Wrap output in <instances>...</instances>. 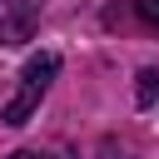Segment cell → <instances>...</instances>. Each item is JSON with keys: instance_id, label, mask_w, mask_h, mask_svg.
Here are the masks:
<instances>
[{"instance_id": "cell-1", "label": "cell", "mask_w": 159, "mask_h": 159, "mask_svg": "<svg viewBox=\"0 0 159 159\" xmlns=\"http://www.w3.org/2000/svg\"><path fill=\"white\" fill-rule=\"evenodd\" d=\"M55 75H60V55H55V50H40V55H35V60L20 70V89L10 94V104H5V114H0V119H5L10 129H20V124H25V119L40 109L45 89L55 84Z\"/></svg>"}, {"instance_id": "cell-2", "label": "cell", "mask_w": 159, "mask_h": 159, "mask_svg": "<svg viewBox=\"0 0 159 159\" xmlns=\"http://www.w3.org/2000/svg\"><path fill=\"white\" fill-rule=\"evenodd\" d=\"M40 25L35 0H0V45H25Z\"/></svg>"}, {"instance_id": "cell-3", "label": "cell", "mask_w": 159, "mask_h": 159, "mask_svg": "<svg viewBox=\"0 0 159 159\" xmlns=\"http://www.w3.org/2000/svg\"><path fill=\"white\" fill-rule=\"evenodd\" d=\"M134 99H139L144 109L159 104V65H144V70L134 75Z\"/></svg>"}, {"instance_id": "cell-4", "label": "cell", "mask_w": 159, "mask_h": 159, "mask_svg": "<svg viewBox=\"0 0 159 159\" xmlns=\"http://www.w3.org/2000/svg\"><path fill=\"white\" fill-rule=\"evenodd\" d=\"M134 15H139L149 30H159V0H134Z\"/></svg>"}, {"instance_id": "cell-5", "label": "cell", "mask_w": 159, "mask_h": 159, "mask_svg": "<svg viewBox=\"0 0 159 159\" xmlns=\"http://www.w3.org/2000/svg\"><path fill=\"white\" fill-rule=\"evenodd\" d=\"M10 159H40V154H35V149H15Z\"/></svg>"}]
</instances>
